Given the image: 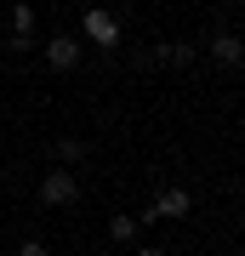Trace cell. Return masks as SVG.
Listing matches in <instances>:
<instances>
[{
	"instance_id": "6da1fadb",
	"label": "cell",
	"mask_w": 245,
	"mask_h": 256,
	"mask_svg": "<svg viewBox=\"0 0 245 256\" xmlns=\"http://www.w3.org/2000/svg\"><path fill=\"white\" fill-rule=\"evenodd\" d=\"M74 200H80V176L69 165H57V171L40 176V205H74Z\"/></svg>"
},
{
	"instance_id": "7a4b0ae2",
	"label": "cell",
	"mask_w": 245,
	"mask_h": 256,
	"mask_svg": "<svg viewBox=\"0 0 245 256\" xmlns=\"http://www.w3.org/2000/svg\"><path fill=\"white\" fill-rule=\"evenodd\" d=\"M80 28H86V40H91V46H120V18H114L109 6H86Z\"/></svg>"
},
{
	"instance_id": "3957f363",
	"label": "cell",
	"mask_w": 245,
	"mask_h": 256,
	"mask_svg": "<svg viewBox=\"0 0 245 256\" xmlns=\"http://www.w3.org/2000/svg\"><path fill=\"white\" fill-rule=\"evenodd\" d=\"M46 68H52V74L80 68V40H74V34H46Z\"/></svg>"
},
{
	"instance_id": "277c9868",
	"label": "cell",
	"mask_w": 245,
	"mask_h": 256,
	"mask_svg": "<svg viewBox=\"0 0 245 256\" xmlns=\"http://www.w3.org/2000/svg\"><path fill=\"white\" fill-rule=\"evenodd\" d=\"M12 52H23V46H35V6L29 0H18L12 6V40H6Z\"/></svg>"
},
{
	"instance_id": "5b68a950",
	"label": "cell",
	"mask_w": 245,
	"mask_h": 256,
	"mask_svg": "<svg viewBox=\"0 0 245 256\" xmlns=\"http://www.w3.org/2000/svg\"><path fill=\"white\" fill-rule=\"evenodd\" d=\"M211 57H217L222 68H234V63H245V40L228 34V28H217V34H211Z\"/></svg>"
},
{
	"instance_id": "8992f818",
	"label": "cell",
	"mask_w": 245,
	"mask_h": 256,
	"mask_svg": "<svg viewBox=\"0 0 245 256\" xmlns=\"http://www.w3.org/2000/svg\"><path fill=\"white\" fill-rule=\"evenodd\" d=\"M154 210H160V216H171V222H182V216L194 210V200H188V188H160Z\"/></svg>"
},
{
	"instance_id": "52a82bcc",
	"label": "cell",
	"mask_w": 245,
	"mask_h": 256,
	"mask_svg": "<svg viewBox=\"0 0 245 256\" xmlns=\"http://www.w3.org/2000/svg\"><path fill=\"white\" fill-rule=\"evenodd\" d=\"M109 239L131 245V239H137V216H126V210H120V216H109Z\"/></svg>"
},
{
	"instance_id": "ba28073f",
	"label": "cell",
	"mask_w": 245,
	"mask_h": 256,
	"mask_svg": "<svg viewBox=\"0 0 245 256\" xmlns=\"http://www.w3.org/2000/svg\"><path fill=\"white\" fill-rule=\"evenodd\" d=\"M52 154L63 160V165H74V160H86V142H80V137H57V142H52Z\"/></svg>"
},
{
	"instance_id": "9c48e42d",
	"label": "cell",
	"mask_w": 245,
	"mask_h": 256,
	"mask_svg": "<svg viewBox=\"0 0 245 256\" xmlns=\"http://www.w3.org/2000/svg\"><path fill=\"white\" fill-rule=\"evenodd\" d=\"M165 57H171V63H177V68H188V63H194V57H200V52H194V46H188V40H182V46H165Z\"/></svg>"
},
{
	"instance_id": "30bf717a",
	"label": "cell",
	"mask_w": 245,
	"mask_h": 256,
	"mask_svg": "<svg viewBox=\"0 0 245 256\" xmlns=\"http://www.w3.org/2000/svg\"><path fill=\"white\" fill-rule=\"evenodd\" d=\"M18 256H52V250H46L40 239H23V245H18Z\"/></svg>"
},
{
	"instance_id": "8fae6325",
	"label": "cell",
	"mask_w": 245,
	"mask_h": 256,
	"mask_svg": "<svg viewBox=\"0 0 245 256\" xmlns=\"http://www.w3.org/2000/svg\"><path fill=\"white\" fill-rule=\"evenodd\" d=\"M137 256H165V250H154V245H148V250H137Z\"/></svg>"
}]
</instances>
